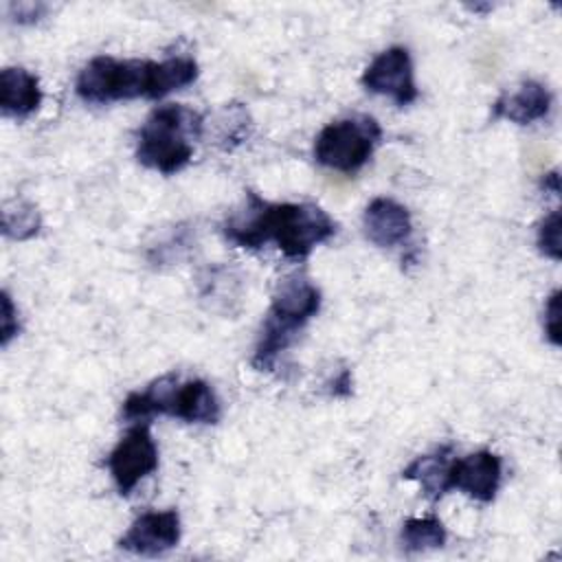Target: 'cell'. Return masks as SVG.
I'll return each mask as SVG.
<instances>
[{
	"mask_svg": "<svg viewBox=\"0 0 562 562\" xmlns=\"http://www.w3.org/2000/svg\"><path fill=\"white\" fill-rule=\"evenodd\" d=\"M222 235L246 250H259L272 241L285 259L301 261L336 235V222L318 204L266 202L246 191L244 204L222 222Z\"/></svg>",
	"mask_w": 562,
	"mask_h": 562,
	"instance_id": "1",
	"label": "cell"
},
{
	"mask_svg": "<svg viewBox=\"0 0 562 562\" xmlns=\"http://www.w3.org/2000/svg\"><path fill=\"white\" fill-rule=\"evenodd\" d=\"M193 57L116 59L112 55L92 57L77 75L75 92L86 103L105 105L130 99H162L198 79Z\"/></svg>",
	"mask_w": 562,
	"mask_h": 562,
	"instance_id": "2",
	"label": "cell"
},
{
	"mask_svg": "<svg viewBox=\"0 0 562 562\" xmlns=\"http://www.w3.org/2000/svg\"><path fill=\"white\" fill-rule=\"evenodd\" d=\"M321 290L307 277H288L272 294L268 314L261 323L250 364L257 371H272L299 331L318 314Z\"/></svg>",
	"mask_w": 562,
	"mask_h": 562,
	"instance_id": "3",
	"label": "cell"
},
{
	"mask_svg": "<svg viewBox=\"0 0 562 562\" xmlns=\"http://www.w3.org/2000/svg\"><path fill=\"white\" fill-rule=\"evenodd\" d=\"M204 134V116L182 103H165L149 112L136 134V160L165 176L178 173L193 158V140Z\"/></svg>",
	"mask_w": 562,
	"mask_h": 562,
	"instance_id": "4",
	"label": "cell"
},
{
	"mask_svg": "<svg viewBox=\"0 0 562 562\" xmlns=\"http://www.w3.org/2000/svg\"><path fill=\"white\" fill-rule=\"evenodd\" d=\"M121 415L127 422H143L151 415H171L187 424H217L222 404L206 380H180L178 373H167L149 382L143 391L130 393Z\"/></svg>",
	"mask_w": 562,
	"mask_h": 562,
	"instance_id": "5",
	"label": "cell"
},
{
	"mask_svg": "<svg viewBox=\"0 0 562 562\" xmlns=\"http://www.w3.org/2000/svg\"><path fill=\"white\" fill-rule=\"evenodd\" d=\"M382 138L380 123L369 114H353L327 123L314 140V158L318 165L356 173L373 156L375 145Z\"/></svg>",
	"mask_w": 562,
	"mask_h": 562,
	"instance_id": "6",
	"label": "cell"
},
{
	"mask_svg": "<svg viewBox=\"0 0 562 562\" xmlns=\"http://www.w3.org/2000/svg\"><path fill=\"white\" fill-rule=\"evenodd\" d=\"M158 468V446L147 424L132 426L108 454V470L121 496L132 490Z\"/></svg>",
	"mask_w": 562,
	"mask_h": 562,
	"instance_id": "7",
	"label": "cell"
},
{
	"mask_svg": "<svg viewBox=\"0 0 562 562\" xmlns=\"http://www.w3.org/2000/svg\"><path fill=\"white\" fill-rule=\"evenodd\" d=\"M360 83L364 90L389 97L395 105L402 108L411 105L419 97V90L415 86L413 59L408 48L404 46H389L378 53L364 68Z\"/></svg>",
	"mask_w": 562,
	"mask_h": 562,
	"instance_id": "8",
	"label": "cell"
},
{
	"mask_svg": "<svg viewBox=\"0 0 562 562\" xmlns=\"http://www.w3.org/2000/svg\"><path fill=\"white\" fill-rule=\"evenodd\" d=\"M503 461L492 450L454 457L448 472L450 490H459L479 503H492L501 487Z\"/></svg>",
	"mask_w": 562,
	"mask_h": 562,
	"instance_id": "9",
	"label": "cell"
},
{
	"mask_svg": "<svg viewBox=\"0 0 562 562\" xmlns=\"http://www.w3.org/2000/svg\"><path fill=\"white\" fill-rule=\"evenodd\" d=\"M180 516L176 509L143 512L121 536L119 547L136 555H160L180 542Z\"/></svg>",
	"mask_w": 562,
	"mask_h": 562,
	"instance_id": "10",
	"label": "cell"
},
{
	"mask_svg": "<svg viewBox=\"0 0 562 562\" xmlns=\"http://www.w3.org/2000/svg\"><path fill=\"white\" fill-rule=\"evenodd\" d=\"M362 228L367 239L378 248H397L408 241L413 233V220L404 204L380 195L364 206Z\"/></svg>",
	"mask_w": 562,
	"mask_h": 562,
	"instance_id": "11",
	"label": "cell"
},
{
	"mask_svg": "<svg viewBox=\"0 0 562 562\" xmlns=\"http://www.w3.org/2000/svg\"><path fill=\"white\" fill-rule=\"evenodd\" d=\"M553 97L549 88L536 79H525L516 90L503 92L492 105V119H505L516 125H529L547 119Z\"/></svg>",
	"mask_w": 562,
	"mask_h": 562,
	"instance_id": "12",
	"label": "cell"
},
{
	"mask_svg": "<svg viewBox=\"0 0 562 562\" xmlns=\"http://www.w3.org/2000/svg\"><path fill=\"white\" fill-rule=\"evenodd\" d=\"M42 103V88L37 75L22 66H7L0 70V110L11 119H26L37 112Z\"/></svg>",
	"mask_w": 562,
	"mask_h": 562,
	"instance_id": "13",
	"label": "cell"
},
{
	"mask_svg": "<svg viewBox=\"0 0 562 562\" xmlns=\"http://www.w3.org/2000/svg\"><path fill=\"white\" fill-rule=\"evenodd\" d=\"M452 446H437L435 450L415 457L404 470V481H415L422 487V494L430 501H439L443 494L450 492L448 485V472L452 463Z\"/></svg>",
	"mask_w": 562,
	"mask_h": 562,
	"instance_id": "14",
	"label": "cell"
},
{
	"mask_svg": "<svg viewBox=\"0 0 562 562\" xmlns=\"http://www.w3.org/2000/svg\"><path fill=\"white\" fill-rule=\"evenodd\" d=\"M0 226L4 237L15 241H26L40 233L42 215L33 202L24 198H11L2 204Z\"/></svg>",
	"mask_w": 562,
	"mask_h": 562,
	"instance_id": "15",
	"label": "cell"
},
{
	"mask_svg": "<svg viewBox=\"0 0 562 562\" xmlns=\"http://www.w3.org/2000/svg\"><path fill=\"white\" fill-rule=\"evenodd\" d=\"M446 538H448L446 527L435 516L408 518V520H404L402 531H400V544L408 553L441 549L446 544Z\"/></svg>",
	"mask_w": 562,
	"mask_h": 562,
	"instance_id": "16",
	"label": "cell"
},
{
	"mask_svg": "<svg viewBox=\"0 0 562 562\" xmlns=\"http://www.w3.org/2000/svg\"><path fill=\"white\" fill-rule=\"evenodd\" d=\"M252 121L241 103H226L213 123V138L222 149H233L244 143L250 134Z\"/></svg>",
	"mask_w": 562,
	"mask_h": 562,
	"instance_id": "17",
	"label": "cell"
},
{
	"mask_svg": "<svg viewBox=\"0 0 562 562\" xmlns=\"http://www.w3.org/2000/svg\"><path fill=\"white\" fill-rule=\"evenodd\" d=\"M193 235L191 228L187 224H178L173 226L165 237H160L156 244H151L147 248V259L154 266H162V263H176L182 259V255L191 248Z\"/></svg>",
	"mask_w": 562,
	"mask_h": 562,
	"instance_id": "18",
	"label": "cell"
},
{
	"mask_svg": "<svg viewBox=\"0 0 562 562\" xmlns=\"http://www.w3.org/2000/svg\"><path fill=\"white\" fill-rule=\"evenodd\" d=\"M536 244L538 250L553 259L560 261L562 259V246H560V211H551L549 215L542 217V222L538 224V233H536Z\"/></svg>",
	"mask_w": 562,
	"mask_h": 562,
	"instance_id": "19",
	"label": "cell"
},
{
	"mask_svg": "<svg viewBox=\"0 0 562 562\" xmlns=\"http://www.w3.org/2000/svg\"><path fill=\"white\" fill-rule=\"evenodd\" d=\"M542 327H544V336L551 345L560 347L562 336H560V290H553L544 303L542 310Z\"/></svg>",
	"mask_w": 562,
	"mask_h": 562,
	"instance_id": "20",
	"label": "cell"
},
{
	"mask_svg": "<svg viewBox=\"0 0 562 562\" xmlns=\"http://www.w3.org/2000/svg\"><path fill=\"white\" fill-rule=\"evenodd\" d=\"M20 331V321H18V307L11 301V294L4 290L2 292V316H0V342L7 347Z\"/></svg>",
	"mask_w": 562,
	"mask_h": 562,
	"instance_id": "21",
	"label": "cell"
},
{
	"mask_svg": "<svg viewBox=\"0 0 562 562\" xmlns=\"http://www.w3.org/2000/svg\"><path fill=\"white\" fill-rule=\"evenodd\" d=\"M9 11L18 24H33L40 18H44L48 7L42 2H18V4L13 2V4H9Z\"/></svg>",
	"mask_w": 562,
	"mask_h": 562,
	"instance_id": "22",
	"label": "cell"
},
{
	"mask_svg": "<svg viewBox=\"0 0 562 562\" xmlns=\"http://www.w3.org/2000/svg\"><path fill=\"white\" fill-rule=\"evenodd\" d=\"M542 187H544V189H551V193L558 195V193H560V178H558V171L547 173V176L542 178Z\"/></svg>",
	"mask_w": 562,
	"mask_h": 562,
	"instance_id": "23",
	"label": "cell"
}]
</instances>
